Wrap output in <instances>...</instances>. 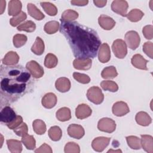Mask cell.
Masks as SVG:
<instances>
[{"label":"cell","instance_id":"43","mask_svg":"<svg viewBox=\"0 0 153 153\" xmlns=\"http://www.w3.org/2000/svg\"><path fill=\"white\" fill-rule=\"evenodd\" d=\"M74 78L78 82L81 84H88L90 81V78L88 75L84 74H81L78 72H74L73 73Z\"/></svg>","mask_w":153,"mask_h":153},{"label":"cell","instance_id":"35","mask_svg":"<svg viewBox=\"0 0 153 153\" xmlns=\"http://www.w3.org/2000/svg\"><path fill=\"white\" fill-rule=\"evenodd\" d=\"M102 88L105 91H109L111 92H116L118 90V86L117 84L110 80H104L100 83Z\"/></svg>","mask_w":153,"mask_h":153},{"label":"cell","instance_id":"4","mask_svg":"<svg viewBox=\"0 0 153 153\" xmlns=\"http://www.w3.org/2000/svg\"><path fill=\"white\" fill-rule=\"evenodd\" d=\"M112 50L114 55L118 59H124L127 53V45L124 41L117 39L113 42Z\"/></svg>","mask_w":153,"mask_h":153},{"label":"cell","instance_id":"41","mask_svg":"<svg viewBox=\"0 0 153 153\" xmlns=\"http://www.w3.org/2000/svg\"><path fill=\"white\" fill-rule=\"evenodd\" d=\"M27 18V15L26 14L22 11L20 13L17 14L16 16H13L12 18L10 19V23L12 26H17L19 24H20L22 22L25 20Z\"/></svg>","mask_w":153,"mask_h":153},{"label":"cell","instance_id":"13","mask_svg":"<svg viewBox=\"0 0 153 153\" xmlns=\"http://www.w3.org/2000/svg\"><path fill=\"white\" fill-rule=\"evenodd\" d=\"M111 59V50L107 43L100 45L98 52V59L103 63H107Z\"/></svg>","mask_w":153,"mask_h":153},{"label":"cell","instance_id":"30","mask_svg":"<svg viewBox=\"0 0 153 153\" xmlns=\"http://www.w3.org/2000/svg\"><path fill=\"white\" fill-rule=\"evenodd\" d=\"M48 134L49 137L53 141L59 140L62 136V131L61 128L57 126L51 127L48 130Z\"/></svg>","mask_w":153,"mask_h":153},{"label":"cell","instance_id":"47","mask_svg":"<svg viewBox=\"0 0 153 153\" xmlns=\"http://www.w3.org/2000/svg\"><path fill=\"white\" fill-rule=\"evenodd\" d=\"M23 123V118L20 115H17L16 118L11 123L7 124V127L11 130H14Z\"/></svg>","mask_w":153,"mask_h":153},{"label":"cell","instance_id":"38","mask_svg":"<svg viewBox=\"0 0 153 153\" xmlns=\"http://www.w3.org/2000/svg\"><path fill=\"white\" fill-rule=\"evenodd\" d=\"M19 31H25L27 32H33L36 29L35 23L32 20H27L20 24L17 27Z\"/></svg>","mask_w":153,"mask_h":153},{"label":"cell","instance_id":"5","mask_svg":"<svg viewBox=\"0 0 153 153\" xmlns=\"http://www.w3.org/2000/svg\"><path fill=\"white\" fill-rule=\"evenodd\" d=\"M126 44L131 50H136L139 45L140 38L138 33L134 30L128 31L124 36Z\"/></svg>","mask_w":153,"mask_h":153},{"label":"cell","instance_id":"48","mask_svg":"<svg viewBox=\"0 0 153 153\" xmlns=\"http://www.w3.org/2000/svg\"><path fill=\"white\" fill-rule=\"evenodd\" d=\"M35 153H42V152L52 153L53 150H52L51 148L48 145L44 143L41 146H40L38 148L35 149Z\"/></svg>","mask_w":153,"mask_h":153},{"label":"cell","instance_id":"18","mask_svg":"<svg viewBox=\"0 0 153 153\" xmlns=\"http://www.w3.org/2000/svg\"><path fill=\"white\" fill-rule=\"evenodd\" d=\"M131 62L133 66L137 69L142 70H148L146 64L148 61L144 59L143 57L140 54H134L131 59Z\"/></svg>","mask_w":153,"mask_h":153},{"label":"cell","instance_id":"10","mask_svg":"<svg viewBox=\"0 0 153 153\" xmlns=\"http://www.w3.org/2000/svg\"><path fill=\"white\" fill-rule=\"evenodd\" d=\"M14 111L9 106H5L2 108L0 113V120L2 123L8 124L16 118Z\"/></svg>","mask_w":153,"mask_h":153},{"label":"cell","instance_id":"39","mask_svg":"<svg viewBox=\"0 0 153 153\" xmlns=\"http://www.w3.org/2000/svg\"><path fill=\"white\" fill-rule=\"evenodd\" d=\"M78 13L72 10L68 9L63 12L62 14V20L65 22H72L78 17Z\"/></svg>","mask_w":153,"mask_h":153},{"label":"cell","instance_id":"3","mask_svg":"<svg viewBox=\"0 0 153 153\" xmlns=\"http://www.w3.org/2000/svg\"><path fill=\"white\" fill-rule=\"evenodd\" d=\"M87 97L94 104L99 105L103 102L104 95L99 87L93 86L88 88L87 90Z\"/></svg>","mask_w":153,"mask_h":153},{"label":"cell","instance_id":"40","mask_svg":"<svg viewBox=\"0 0 153 153\" xmlns=\"http://www.w3.org/2000/svg\"><path fill=\"white\" fill-rule=\"evenodd\" d=\"M27 40V38L23 34H16L13 36V45L16 48H20L23 46Z\"/></svg>","mask_w":153,"mask_h":153},{"label":"cell","instance_id":"23","mask_svg":"<svg viewBox=\"0 0 153 153\" xmlns=\"http://www.w3.org/2000/svg\"><path fill=\"white\" fill-rule=\"evenodd\" d=\"M136 123L142 126H148L151 122L152 119L148 113L143 111L139 112L136 114L135 117Z\"/></svg>","mask_w":153,"mask_h":153},{"label":"cell","instance_id":"28","mask_svg":"<svg viewBox=\"0 0 153 153\" xmlns=\"http://www.w3.org/2000/svg\"><path fill=\"white\" fill-rule=\"evenodd\" d=\"M33 129L35 133L39 135L43 134L46 131V124L41 120L36 119L33 121L32 123Z\"/></svg>","mask_w":153,"mask_h":153},{"label":"cell","instance_id":"51","mask_svg":"<svg viewBox=\"0 0 153 153\" xmlns=\"http://www.w3.org/2000/svg\"><path fill=\"white\" fill-rule=\"evenodd\" d=\"M0 3H1V14H2L5 9V5H6V1H3V0H1L0 1Z\"/></svg>","mask_w":153,"mask_h":153},{"label":"cell","instance_id":"27","mask_svg":"<svg viewBox=\"0 0 153 153\" xmlns=\"http://www.w3.org/2000/svg\"><path fill=\"white\" fill-rule=\"evenodd\" d=\"M45 45L43 40L39 36H37L35 42L31 47V51L36 55L40 56L43 54L44 51Z\"/></svg>","mask_w":153,"mask_h":153},{"label":"cell","instance_id":"33","mask_svg":"<svg viewBox=\"0 0 153 153\" xmlns=\"http://www.w3.org/2000/svg\"><path fill=\"white\" fill-rule=\"evenodd\" d=\"M40 4L44 11L48 15L50 16H54L57 14V8L53 4L49 2H41Z\"/></svg>","mask_w":153,"mask_h":153},{"label":"cell","instance_id":"31","mask_svg":"<svg viewBox=\"0 0 153 153\" xmlns=\"http://www.w3.org/2000/svg\"><path fill=\"white\" fill-rule=\"evenodd\" d=\"M144 13L140 10L135 8L131 10L128 14H127L126 17L131 22H137L142 19Z\"/></svg>","mask_w":153,"mask_h":153},{"label":"cell","instance_id":"19","mask_svg":"<svg viewBox=\"0 0 153 153\" xmlns=\"http://www.w3.org/2000/svg\"><path fill=\"white\" fill-rule=\"evenodd\" d=\"M19 56L15 51H8L2 59V62L6 66H14L18 63Z\"/></svg>","mask_w":153,"mask_h":153},{"label":"cell","instance_id":"16","mask_svg":"<svg viewBox=\"0 0 153 153\" xmlns=\"http://www.w3.org/2000/svg\"><path fill=\"white\" fill-rule=\"evenodd\" d=\"M98 22L100 26L105 30H111L115 25L114 20L108 16L102 14L99 17Z\"/></svg>","mask_w":153,"mask_h":153},{"label":"cell","instance_id":"50","mask_svg":"<svg viewBox=\"0 0 153 153\" xmlns=\"http://www.w3.org/2000/svg\"><path fill=\"white\" fill-rule=\"evenodd\" d=\"M93 3L96 7L99 8H102L106 5L107 3V1L106 0H94Z\"/></svg>","mask_w":153,"mask_h":153},{"label":"cell","instance_id":"14","mask_svg":"<svg viewBox=\"0 0 153 153\" xmlns=\"http://www.w3.org/2000/svg\"><path fill=\"white\" fill-rule=\"evenodd\" d=\"M92 110L90 107L85 103H81L78 105L75 109V116L78 119L82 120L91 115Z\"/></svg>","mask_w":153,"mask_h":153},{"label":"cell","instance_id":"22","mask_svg":"<svg viewBox=\"0 0 153 153\" xmlns=\"http://www.w3.org/2000/svg\"><path fill=\"white\" fill-rule=\"evenodd\" d=\"M22 8L21 1L18 0H11L8 2V13L9 16H16L20 13Z\"/></svg>","mask_w":153,"mask_h":153},{"label":"cell","instance_id":"26","mask_svg":"<svg viewBox=\"0 0 153 153\" xmlns=\"http://www.w3.org/2000/svg\"><path fill=\"white\" fill-rule=\"evenodd\" d=\"M6 142L8 150L11 153H20L22 151V144L20 140L8 139Z\"/></svg>","mask_w":153,"mask_h":153},{"label":"cell","instance_id":"7","mask_svg":"<svg viewBox=\"0 0 153 153\" xmlns=\"http://www.w3.org/2000/svg\"><path fill=\"white\" fill-rule=\"evenodd\" d=\"M26 68L35 78H40L44 74L43 68L35 60H30L27 62L26 65Z\"/></svg>","mask_w":153,"mask_h":153},{"label":"cell","instance_id":"6","mask_svg":"<svg viewBox=\"0 0 153 153\" xmlns=\"http://www.w3.org/2000/svg\"><path fill=\"white\" fill-rule=\"evenodd\" d=\"M97 128L102 131L111 133L116 128V124L114 120L109 118H102L97 124Z\"/></svg>","mask_w":153,"mask_h":153},{"label":"cell","instance_id":"12","mask_svg":"<svg viewBox=\"0 0 153 153\" xmlns=\"http://www.w3.org/2000/svg\"><path fill=\"white\" fill-rule=\"evenodd\" d=\"M112 113L117 117H122L130 112L129 108L127 104L123 101L115 102L112 108Z\"/></svg>","mask_w":153,"mask_h":153},{"label":"cell","instance_id":"20","mask_svg":"<svg viewBox=\"0 0 153 153\" xmlns=\"http://www.w3.org/2000/svg\"><path fill=\"white\" fill-rule=\"evenodd\" d=\"M71 81L66 77H60L58 78L55 82L56 88L60 92L65 93L71 88Z\"/></svg>","mask_w":153,"mask_h":153},{"label":"cell","instance_id":"29","mask_svg":"<svg viewBox=\"0 0 153 153\" xmlns=\"http://www.w3.org/2000/svg\"><path fill=\"white\" fill-rule=\"evenodd\" d=\"M118 75V72L115 66H110L103 69L101 76L104 79H112Z\"/></svg>","mask_w":153,"mask_h":153},{"label":"cell","instance_id":"2","mask_svg":"<svg viewBox=\"0 0 153 153\" xmlns=\"http://www.w3.org/2000/svg\"><path fill=\"white\" fill-rule=\"evenodd\" d=\"M0 75L1 103L16 102L33 89L34 80L32 75L22 65H1Z\"/></svg>","mask_w":153,"mask_h":153},{"label":"cell","instance_id":"8","mask_svg":"<svg viewBox=\"0 0 153 153\" xmlns=\"http://www.w3.org/2000/svg\"><path fill=\"white\" fill-rule=\"evenodd\" d=\"M128 5L126 1L115 0L111 4V10L123 17H126Z\"/></svg>","mask_w":153,"mask_h":153},{"label":"cell","instance_id":"15","mask_svg":"<svg viewBox=\"0 0 153 153\" xmlns=\"http://www.w3.org/2000/svg\"><path fill=\"white\" fill-rule=\"evenodd\" d=\"M92 60L89 58H76L73 62V66L78 70H88L91 68Z\"/></svg>","mask_w":153,"mask_h":153},{"label":"cell","instance_id":"32","mask_svg":"<svg viewBox=\"0 0 153 153\" xmlns=\"http://www.w3.org/2000/svg\"><path fill=\"white\" fill-rule=\"evenodd\" d=\"M21 141L25 147L29 150H33L36 147L35 139L32 135H29L27 134L22 137Z\"/></svg>","mask_w":153,"mask_h":153},{"label":"cell","instance_id":"44","mask_svg":"<svg viewBox=\"0 0 153 153\" xmlns=\"http://www.w3.org/2000/svg\"><path fill=\"white\" fill-rule=\"evenodd\" d=\"M14 132L19 136L23 137L27 134L28 127L25 123H22L19 126L14 128Z\"/></svg>","mask_w":153,"mask_h":153},{"label":"cell","instance_id":"24","mask_svg":"<svg viewBox=\"0 0 153 153\" xmlns=\"http://www.w3.org/2000/svg\"><path fill=\"white\" fill-rule=\"evenodd\" d=\"M27 8L29 14L37 20H41L44 17V14L33 4L29 3L27 5Z\"/></svg>","mask_w":153,"mask_h":153},{"label":"cell","instance_id":"52","mask_svg":"<svg viewBox=\"0 0 153 153\" xmlns=\"http://www.w3.org/2000/svg\"><path fill=\"white\" fill-rule=\"evenodd\" d=\"M121 152V150H118V151H112V150H109L108 151V152Z\"/></svg>","mask_w":153,"mask_h":153},{"label":"cell","instance_id":"45","mask_svg":"<svg viewBox=\"0 0 153 153\" xmlns=\"http://www.w3.org/2000/svg\"><path fill=\"white\" fill-rule=\"evenodd\" d=\"M142 33L143 36L147 39H152L153 38V26L146 25L143 27Z\"/></svg>","mask_w":153,"mask_h":153},{"label":"cell","instance_id":"9","mask_svg":"<svg viewBox=\"0 0 153 153\" xmlns=\"http://www.w3.org/2000/svg\"><path fill=\"white\" fill-rule=\"evenodd\" d=\"M111 138L103 136L94 138L91 143L92 148L97 152H102L109 145Z\"/></svg>","mask_w":153,"mask_h":153},{"label":"cell","instance_id":"11","mask_svg":"<svg viewBox=\"0 0 153 153\" xmlns=\"http://www.w3.org/2000/svg\"><path fill=\"white\" fill-rule=\"evenodd\" d=\"M67 131L70 137L76 139H81L85 134V131L83 127L81 125L76 124H70L68 127Z\"/></svg>","mask_w":153,"mask_h":153},{"label":"cell","instance_id":"42","mask_svg":"<svg viewBox=\"0 0 153 153\" xmlns=\"http://www.w3.org/2000/svg\"><path fill=\"white\" fill-rule=\"evenodd\" d=\"M64 151L65 153H79V146L74 142H69L65 145Z\"/></svg>","mask_w":153,"mask_h":153},{"label":"cell","instance_id":"1","mask_svg":"<svg viewBox=\"0 0 153 153\" xmlns=\"http://www.w3.org/2000/svg\"><path fill=\"white\" fill-rule=\"evenodd\" d=\"M60 32L66 38L76 58H91L97 56L101 41L97 32L77 22L60 19Z\"/></svg>","mask_w":153,"mask_h":153},{"label":"cell","instance_id":"25","mask_svg":"<svg viewBox=\"0 0 153 153\" xmlns=\"http://www.w3.org/2000/svg\"><path fill=\"white\" fill-rule=\"evenodd\" d=\"M57 119L60 121H66L71 118V112L69 108L63 107L57 110L56 113Z\"/></svg>","mask_w":153,"mask_h":153},{"label":"cell","instance_id":"34","mask_svg":"<svg viewBox=\"0 0 153 153\" xmlns=\"http://www.w3.org/2000/svg\"><path fill=\"white\" fill-rule=\"evenodd\" d=\"M60 29V24L57 21H50L45 23L44 30L48 34L55 33Z\"/></svg>","mask_w":153,"mask_h":153},{"label":"cell","instance_id":"17","mask_svg":"<svg viewBox=\"0 0 153 153\" xmlns=\"http://www.w3.org/2000/svg\"><path fill=\"white\" fill-rule=\"evenodd\" d=\"M57 101V99L55 94L53 93H48L42 98L41 103L44 108L47 109H51L55 106Z\"/></svg>","mask_w":153,"mask_h":153},{"label":"cell","instance_id":"36","mask_svg":"<svg viewBox=\"0 0 153 153\" xmlns=\"http://www.w3.org/2000/svg\"><path fill=\"white\" fill-rule=\"evenodd\" d=\"M58 63L57 57L52 53H48L46 55L44 60V65L46 68L51 69L55 68Z\"/></svg>","mask_w":153,"mask_h":153},{"label":"cell","instance_id":"21","mask_svg":"<svg viewBox=\"0 0 153 153\" xmlns=\"http://www.w3.org/2000/svg\"><path fill=\"white\" fill-rule=\"evenodd\" d=\"M140 139L141 147L147 152H153V137L151 135L142 134Z\"/></svg>","mask_w":153,"mask_h":153},{"label":"cell","instance_id":"46","mask_svg":"<svg viewBox=\"0 0 153 153\" xmlns=\"http://www.w3.org/2000/svg\"><path fill=\"white\" fill-rule=\"evenodd\" d=\"M143 52L149 56L151 59H152L153 54V44L151 42H146L143 45Z\"/></svg>","mask_w":153,"mask_h":153},{"label":"cell","instance_id":"49","mask_svg":"<svg viewBox=\"0 0 153 153\" xmlns=\"http://www.w3.org/2000/svg\"><path fill=\"white\" fill-rule=\"evenodd\" d=\"M71 3L73 5L76 6H85L88 4V0H72L71 1Z\"/></svg>","mask_w":153,"mask_h":153},{"label":"cell","instance_id":"37","mask_svg":"<svg viewBox=\"0 0 153 153\" xmlns=\"http://www.w3.org/2000/svg\"><path fill=\"white\" fill-rule=\"evenodd\" d=\"M128 146L133 149H140L141 148L140 139L135 136H129L126 137Z\"/></svg>","mask_w":153,"mask_h":153}]
</instances>
